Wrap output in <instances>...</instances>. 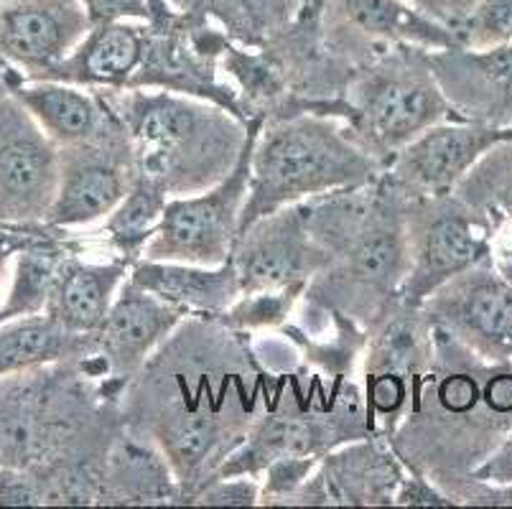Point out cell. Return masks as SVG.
<instances>
[{"mask_svg": "<svg viewBox=\"0 0 512 509\" xmlns=\"http://www.w3.org/2000/svg\"><path fill=\"white\" fill-rule=\"evenodd\" d=\"M253 339L214 316H186L120 398L125 423L169 459L184 507L217 479L263 410L268 367Z\"/></svg>", "mask_w": 512, "mask_h": 509, "instance_id": "obj_1", "label": "cell"}, {"mask_svg": "<svg viewBox=\"0 0 512 509\" xmlns=\"http://www.w3.org/2000/svg\"><path fill=\"white\" fill-rule=\"evenodd\" d=\"M512 431V362H487L436 329L434 362L388 438L408 471L439 489L469 476Z\"/></svg>", "mask_w": 512, "mask_h": 509, "instance_id": "obj_2", "label": "cell"}, {"mask_svg": "<svg viewBox=\"0 0 512 509\" xmlns=\"http://www.w3.org/2000/svg\"><path fill=\"white\" fill-rule=\"evenodd\" d=\"M102 92L128 133L136 174L171 199L220 184L245 151L250 123L225 107L166 90Z\"/></svg>", "mask_w": 512, "mask_h": 509, "instance_id": "obj_3", "label": "cell"}, {"mask_svg": "<svg viewBox=\"0 0 512 509\" xmlns=\"http://www.w3.org/2000/svg\"><path fill=\"white\" fill-rule=\"evenodd\" d=\"M370 436L375 431L360 377H327L301 362L281 370L268 367L263 410L217 476L260 479L268 464L283 456L321 459Z\"/></svg>", "mask_w": 512, "mask_h": 509, "instance_id": "obj_4", "label": "cell"}, {"mask_svg": "<svg viewBox=\"0 0 512 509\" xmlns=\"http://www.w3.org/2000/svg\"><path fill=\"white\" fill-rule=\"evenodd\" d=\"M385 166L365 151L342 120L324 115L263 123L250 161L240 232L288 204L375 181Z\"/></svg>", "mask_w": 512, "mask_h": 509, "instance_id": "obj_5", "label": "cell"}, {"mask_svg": "<svg viewBox=\"0 0 512 509\" xmlns=\"http://www.w3.org/2000/svg\"><path fill=\"white\" fill-rule=\"evenodd\" d=\"M408 202L411 196L383 171L370 214L334 247L299 303L339 311L370 329L398 301L406 280Z\"/></svg>", "mask_w": 512, "mask_h": 509, "instance_id": "obj_6", "label": "cell"}, {"mask_svg": "<svg viewBox=\"0 0 512 509\" xmlns=\"http://www.w3.org/2000/svg\"><path fill=\"white\" fill-rule=\"evenodd\" d=\"M449 120L462 118L441 92L423 46H390L355 74L344 95L342 123L385 168L411 140Z\"/></svg>", "mask_w": 512, "mask_h": 509, "instance_id": "obj_7", "label": "cell"}, {"mask_svg": "<svg viewBox=\"0 0 512 509\" xmlns=\"http://www.w3.org/2000/svg\"><path fill=\"white\" fill-rule=\"evenodd\" d=\"M408 273L400 298L423 306L446 280L492 258L497 224L459 196H413L406 214Z\"/></svg>", "mask_w": 512, "mask_h": 509, "instance_id": "obj_8", "label": "cell"}, {"mask_svg": "<svg viewBox=\"0 0 512 509\" xmlns=\"http://www.w3.org/2000/svg\"><path fill=\"white\" fill-rule=\"evenodd\" d=\"M434 352V321L423 306H411L403 298L367 329L360 382L375 436H393L408 413L423 372L434 362Z\"/></svg>", "mask_w": 512, "mask_h": 509, "instance_id": "obj_9", "label": "cell"}, {"mask_svg": "<svg viewBox=\"0 0 512 509\" xmlns=\"http://www.w3.org/2000/svg\"><path fill=\"white\" fill-rule=\"evenodd\" d=\"M263 120H250V135L240 161L220 184L192 196H174L146 247V260L189 265H222L240 235L242 207L248 202L250 161Z\"/></svg>", "mask_w": 512, "mask_h": 509, "instance_id": "obj_10", "label": "cell"}, {"mask_svg": "<svg viewBox=\"0 0 512 509\" xmlns=\"http://www.w3.org/2000/svg\"><path fill=\"white\" fill-rule=\"evenodd\" d=\"M319 26L327 49L355 72L395 44L428 51L459 46L449 23L418 11L408 0H327Z\"/></svg>", "mask_w": 512, "mask_h": 509, "instance_id": "obj_11", "label": "cell"}, {"mask_svg": "<svg viewBox=\"0 0 512 509\" xmlns=\"http://www.w3.org/2000/svg\"><path fill=\"white\" fill-rule=\"evenodd\" d=\"M136 179L133 148L123 123L100 138L59 148V181L46 224L59 230L85 227L107 217Z\"/></svg>", "mask_w": 512, "mask_h": 509, "instance_id": "obj_12", "label": "cell"}, {"mask_svg": "<svg viewBox=\"0 0 512 509\" xmlns=\"http://www.w3.org/2000/svg\"><path fill=\"white\" fill-rule=\"evenodd\" d=\"M436 329L487 362H512V286L487 258L446 280L423 301Z\"/></svg>", "mask_w": 512, "mask_h": 509, "instance_id": "obj_13", "label": "cell"}, {"mask_svg": "<svg viewBox=\"0 0 512 509\" xmlns=\"http://www.w3.org/2000/svg\"><path fill=\"white\" fill-rule=\"evenodd\" d=\"M230 263L240 275L242 293L306 291L311 278L327 265V255L309 230V199L265 214L245 227L237 235Z\"/></svg>", "mask_w": 512, "mask_h": 509, "instance_id": "obj_14", "label": "cell"}, {"mask_svg": "<svg viewBox=\"0 0 512 509\" xmlns=\"http://www.w3.org/2000/svg\"><path fill=\"white\" fill-rule=\"evenodd\" d=\"M403 476L388 438H362L321 456L286 507H395Z\"/></svg>", "mask_w": 512, "mask_h": 509, "instance_id": "obj_15", "label": "cell"}, {"mask_svg": "<svg viewBox=\"0 0 512 509\" xmlns=\"http://www.w3.org/2000/svg\"><path fill=\"white\" fill-rule=\"evenodd\" d=\"M184 319L181 308L125 280L102 326L92 334L95 354L105 364L102 387L110 398L120 403L130 380Z\"/></svg>", "mask_w": 512, "mask_h": 509, "instance_id": "obj_16", "label": "cell"}, {"mask_svg": "<svg viewBox=\"0 0 512 509\" xmlns=\"http://www.w3.org/2000/svg\"><path fill=\"white\" fill-rule=\"evenodd\" d=\"M505 138H512V128H492L472 120H449L411 140L390 161L385 174L411 199L451 194L456 184L469 174V168Z\"/></svg>", "mask_w": 512, "mask_h": 509, "instance_id": "obj_17", "label": "cell"}, {"mask_svg": "<svg viewBox=\"0 0 512 509\" xmlns=\"http://www.w3.org/2000/svg\"><path fill=\"white\" fill-rule=\"evenodd\" d=\"M82 0H0V54L41 79L90 34Z\"/></svg>", "mask_w": 512, "mask_h": 509, "instance_id": "obj_18", "label": "cell"}, {"mask_svg": "<svg viewBox=\"0 0 512 509\" xmlns=\"http://www.w3.org/2000/svg\"><path fill=\"white\" fill-rule=\"evenodd\" d=\"M431 69L459 118L512 128V41L490 49L431 51Z\"/></svg>", "mask_w": 512, "mask_h": 509, "instance_id": "obj_19", "label": "cell"}, {"mask_svg": "<svg viewBox=\"0 0 512 509\" xmlns=\"http://www.w3.org/2000/svg\"><path fill=\"white\" fill-rule=\"evenodd\" d=\"M8 92L57 148L90 143L118 123V115L102 90H87L54 79L23 82L16 77Z\"/></svg>", "mask_w": 512, "mask_h": 509, "instance_id": "obj_20", "label": "cell"}, {"mask_svg": "<svg viewBox=\"0 0 512 509\" xmlns=\"http://www.w3.org/2000/svg\"><path fill=\"white\" fill-rule=\"evenodd\" d=\"M97 507H184L164 451L125 420L107 454Z\"/></svg>", "mask_w": 512, "mask_h": 509, "instance_id": "obj_21", "label": "cell"}, {"mask_svg": "<svg viewBox=\"0 0 512 509\" xmlns=\"http://www.w3.org/2000/svg\"><path fill=\"white\" fill-rule=\"evenodd\" d=\"M148 21L95 23L82 44L41 79L77 84L87 90H130L143 62Z\"/></svg>", "mask_w": 512, "mask_h": 509, "instance_id": "obj_22", "label": "cell"}, {"mask_svg": "<svg viewBox=\"0 0 512 509\" xmlns=\"http://www.w3.org/2000/svg\"><path fill=\"white\" fill-rule=\"evenodd\" d=\"M143 291L181 308L186 316H220L242 296L240 275L227 260L222 265L138 260L128 275Z\"/></svg>", "mask_w": 512, "mask_h": 509, "instance_id": "obj_23", "label": "cell"}, {"mask_svg": "<svg viewBox=\"0 0 512 509\" xmlns=\"http://www.w3.org/2000/svg\"><path fill=\"white\" fill-rule=\"evenodd\" d=\"M130 268L133 265L120 258H110L107 263H87L82 250L69 252L59 268L44 314L57 319L74 334H95L128 280Z\"/></svg>", "mask_w": 512, "mask_h": 509, "instance_id": "obj_24", "label": "cell"}, {"mask_svg": "<svg viewBox=\"0 0 512 509\" xmlns=\"http://www.w3.org/2000/svg\"><path fill=\"white\" fill-rule=\"evenodd\" d=\"M92 354L95 336L74 334L49 314L13 319V324L0 329V377Z\"/></svg>", "mask_w": 512, "mask_h": 509, "instance_id": "obj_25", "label": "cell"}, {"mask_svg": "<svg viewBox=\"0 0 512 509\" xmlns=\"http://www.w3.org/2000/svg\"><path fill=\"white\" fill-rule=\"evenodd\" d=\"M77 250H82V242L69 240L64 230H57L46 240L18 252L11 293H8V301L0 306V324L44 314L64 258Z\"/></svg>", "mask_w": 512, "mask_h": 509, "instance_id": "obj_26", "label": "cell"}, {"mask_svg": "<svg viewBox=\"0 0 512 509\" xmlns=\"http://www.w3.org/2000/svg\"><path fill=\"white\" fill-rule=\"evenodd\" d=\"M278 331L296 347L299 362L311 370L327 377H360L367 329L355 319L339 311H329V326L316 334L304 331L293 321H286Z\"/></svg>", "mask_w": 512, "mask_h": 509, "instance_id": "obj_27", "label": "cell"}, {"mask_svg": "<svg viewBox=\"0 0 512 509\" xmlns=\"http://www.w3.org/2000/svg\"><path fill=\"white\" fill-rule=\"evenodd\" d=\"M169 199L171 196L156 181L136 174L128 194L105 217V240L113 258L125 260L128 265L143 260L148 242L153 240L158 224L164 219Z\"/></svg>", "mask_w": 512, "mask_h": 509, "instance_id": "obj_28", "label": "cell"}, {"mask_svg": "<svg viewBox=\"0 0 512 509\" xmlns=\"http://www.w3.org/2000/svg\"><path fill=\"white\" fill-rule=\"evenodd\" d=\"M454 194L502 230L512 224V138L500 140L484 153L456 184Z\"/></svg>", "mask_w": 512, "mask_h": 509, "instance_id": "obj_29", "label": "cell"}, {"mask_svg": "<svg viewBox=\"0 0 512 509\" xmlns=\"http://www.w3.org/2000/svg\"><path fill=\"white\" fill-rule=\"evenodd\" d=\"M301 288H281V291H255L242 293L225 314L214 316L222 324L245 334H260V331H278L299 308Z\"/></svg>", "mask_w": 512, "mask_h": 509, "instance_id": "obj_30", "label": "cell"}, {"mask_svg": "<svg viewBox=\"0 0 512 509\" xmlns=\"http://www.w3.org/2000/svg\"><path fill=\"white\" fill-rule=\"evenodd\" d=\"M454 34L459 46L490 49L512 41V0H479L477 8L456 23Z\"/></svg>", "mask_w": 512, "mask_h": 509, "instance_id": "obj_31", "label": "cell"}, {"mask_svg": "<svg viewBox=\"0 0 512 509\" xmlns=\"http://www.w3.org/2000/svg\"><path fill=\"white\" fill-rule=\"evenodd\" d=\"M319 459L314 456H283L268 464L260 476V507H286L296 489L311 476Z\"/></svg>", "mask_w": 512, "mask_h": 509, "instance_id": "obj_32", "label": "cell"}, {"mask_svg": "<svg viewBox=\"0 0 512 509\" xmlns=\"http://www.w3.org/2000/svg\"><path fill=\"white\" fill-rule=\"evenodd\" d=\"M169 3L176 11L189 13V16L212 18L214 23H220V28H225V34L237 44L260 46L253 23H250L248 13L242 11L237 0H169Z\"/></svg>", "mask_w": 512, "mask_h": 509, "instance_id": "obj_33", "label": "cell"}, {"mask_svg": "<svg viewBox=\"0 0 512 509\" xmlns=\"http://www.w3.org/2000/svg\"><path fill=\"white\" fill-rule=\"evenodd\" d=\"M260 479L253 476H217L194 497L192 507H258Z\"/></svg>", "mask_w": 512, "mask_h": 509, "instance_id": "obj_34", "label": "cell"}, {"mask_svg": "<svg viewBox=\"0 0 512 509\" xmlns=\"http://www.w3.org/2000/svg\"><path fill=\"white\" fill-rule=\"evenodd\" d=\"M441 492L454 502V507H512L510 484L487 482L477 476H462Z\"/></svg>", "mask_w": 512, "mask_h": 509, "instance_id": "obj_35", "label": "cell"}, {"mask_svg": "<svg viewBox=\"0 0 512 509\" xmlns=\"http://www.w3.org/2000/svg\"><path fill=\"white\" fill-rule=\"evenodd\" d=\"M237 3L248 13L260 44L271 34H276L278 28L296 21L306 6V0H237Z\"/></svg>", "mask_w": 512, "mask_h": 509, "instance_id": "obj_36", "label": "cell"}, {"mask_svg": "<svg viewBox=\"0 0 512 509\" xmlns=\"http://www.w3.org/2000/svg\"><path fill=\"white\" fill-rule=\"evenodd\" d=\"M395 507H454V502L426 474L406 469L395 494Z\"/></svg>", "mask_w": 512, "mask_h": 509, "instance_id": "obj_37", "label": "cell"}, {"mask_svg": "<svg viewBox=\"0 0 512 509\" xmlns=\"http://www.w3.org/2000/svg\"><path fill=\"white\" fill-rule=\"evenodd\" d=\"M0 504L6 507H41V489L36 476L26 469L0 466Z\"/></svg>", "mask_w": 512, "mask_h": 509, "instance_id": "obj_38", "label": "cell"}, {"mask_svg": "<svg viewBox=\"0 0 512 509\" xmlns=\"http://www.w3.org/2000/svg\"><path fill=\"white\" fill-rule=\"evenodd\" d=\"M82 6L90 13L92 26L95 23L148 21L151 18L148 0H82Z\"/></svg>", "mask_w": 512, "mask_h": 509, "instance_id": "obj_39", "label": "cell"}, {"mask_svg": "<svg viewBox=\"0 0 512 509\" xmlns=\"http://www.w3.org/2000/svg\"><path fill=\"white\" fill-rule=\"evenodd\" d=\"M472 476L477 479H487V482L497 484H510L512 487V431L507 433L505 441L492 451V456L484 464H479L472 471Z\"/></svg>", "mask_w": 512, "mask_h": 509, "instance_id": "obj_40", "label": "cell"}, {"mask_svg": "<svg viewBox=\"0 0 512 509\" xmlns=\"http://www.w3.org/2000/svg\"><path fill=\"white\" fill-rule=\"evenodd\" d=\"M479 0H444V11H446V21L449 26L454 28L456 23H462L469 13L477 8Z\"/></svg>", "mask_w": 512, "mask_h": 509, "instance_id": "obj_41", "label": "cell"}, {"mask_svg": "<svg viewBox=\"0 0 512 509\" xmlns=\"http://www.w3.org/2000/svg\"><path fill=\"white\" fill-rule=\"evenodd\" d=\"M411 6H416L418 11L428 13V16L439 18V21L449 23L446 21V11H444V0H408Z\"/></svg>", "mask_w": 512, "mask_h": 509, "instance_id": "obj_42", "label": "cell"}, {"mask_svg": "<svg viewBox=\"0 0 512 509\" xmlns=\"http://www.w3.org/2000/svg\"><path fill=\"white\" fill-rule=\"evenodd\" d=\"M324 6H327V0H306V6H304V11L299 13V18H311V21H319Z\"/></svg>", "mask_w": 512, "mask_h": 509, "instance_id": "obj_43", "label": "cell"}]
</instances>
